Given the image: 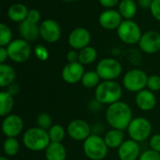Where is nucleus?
Masks as SVG:
<instances>
[{
  "label": "nucleus",
  "instance_id": "nucleus-1",
  "mask_svg": "<svg viewBox=\"0 0 160 160\" xmlns=\"http://www.w3.org/2000/svg\"><path fill=\"white\" fill-rule=\"evenodd\" d=\"M106 119L112 128L125 130L133 120L132 111L127 103L118 101L108 107L106 112Z\"/></svg>",
  "mask_w": 160,
  "mask_h": 160
},
{
  "label": "nucleus",
  "instance_id": "nucleus-2",
  "mask_svg": "<svg viewBox=\"0 0 160 160\" xmlns=\"http://www.w3.org/2000/svg\"><path fill=\"white\" fill-rule=\"evenodd\" d=\"M95 97L98 102L111 105L120 100L122 97V88L116 82L104 81L97 86Z\"/></svg>",
  "mask_w": 160,
  "mask_h": 160
},
{
  "label": "nucleus",
  "instance_id": "nucleus-3",
  "mask_svg": "<svg viewBox=\"0 0 160 160\" xmlns=\"http://www.w3.org/2000/svg\"><path fill=\"white\" fill-rule=\"evenodd\" d=\"M24 146L31 151H42L51 143L49 133L40 128H32L26 130L22 137Z\"/></svg>",
  "mask_w": 160,
  "mask_h": 160
},
{
  "label": "nucleus",
  "instance_id": "nucleus-4",
  "mask_svg": "<svg viewBox=\"0 0 160 160\" xmlns=\"http://www.w3.org/2000/svg\"><path fill=\"white\" fill-rule=\"evenodd\" d=\"M83 151L91 160H102L107 155L108 146L101 137L90 135L83 142Z\"/></svg>",
  "mask_w": 160,
  "mask_h": 160
},
{
  "label": "nucleus",
  "instance_id": "nucleus-5",
  "mask_svg": "<svg viewBox=\"0 0 160 160\" xmlns=\"http://www.w3.org/2000/svg\"><path fill=\"white\" fill-rule=\"evenodd\" d=\"M7 50L8 52V58L15 63H23L27 61L32 53L30 44L22 38L12 40L7 46Z\"/></svg>",
  "mask_w": 160,
  "mask_h": 160
},
{
  "label": "nucleus",
  "instance_id": "nucleus-6",
  "mask_svg": "<svg viewBox=\"0 0 160 160\" xmlns=\"http://www.w3.org/2000/svg\"><path fill=\"white\" fill-rule=\"evenodd\" d=\"M118 38L127 44L139 43L142 34L141 27L132 20H125L117 28Z\"/></svg>",
  "mask_w": 160,
  "mask_h": 160
},
{
  "label": "nucleus",
  "instance_id": "nucleus-7",
  "mask_svg": "<svg viewBox=\"0 0 160 160\" xmlns=\"http://www.w3.org/2000/svg\"><path fill=\"white\" fill-rule=\"evenodd\" d=\"M96 71L100 79L104 81H113L120 76L122 66L120 62L114 58H105L98 62Z\"/></svg>",
  "mask_w": 160,
  "mask_h": 160
},
{
  "label": "nucleus",
  "instance_id": "nucleus-8",
  "mask_svg": "<svg viewBox=\"0 0 160 160\" xmlns=\"http://www.w3.org/2000/svg\"><path fill=\"white\" fill-rule=\"evenodd\" d=\"M129 137L135 142H143L147 140L152 132L151 123L143 117L133 119L128 128Z\"/></svg>",
  "mask_w": 160,
  "mask_h": 160
},
{
  "label": "nucleus",
  "instance_id": "nucleus-9",
  "mask_svg": "<svg viewBox=\"0 0 160 160\" xmlns=\"http://www.w3.org/2000/svg\"><path fill=\"white\" fill-rule=\"evenodd\" d=\"M148 76L142 69H131L126 73L123 79L125 88L130 92H140L147 86Z\"/></svg>",
  "mask_w": 160,
  "mask_h": 160
},
{
  "label": "nucleus",
  "instance_id": "nucleus-10",
  "mask_svg": "<svg viewBox=\"0 0 160 160\" xmlns=\"http://www.w3.org/2000/svg\"><path fill=\"white\" fill-rule=\"evenodd\" d=\"M61 27L59 23L52 20H44L39 25V36L48 43H54L61 38Z\"/></svg>",
  "mask_w": 160,
  "mask_h": 160
},
{
  "label": "nucleus",
  "instance_id": "nucleus-11",
  "mask_svg": "<svg viewBox=\"0 0 160 160\" xmlns=\"http://www.w3.org/2000/svg\"><path fill=\"white\" fill-rule=\"evenodd\" d=\"M138 45L145 53H157L160 51V33L157 31L145 32L142 34Z\"/></svg>",
  "mask_w": 160,
  "mask_h": 160
},
{
  "label": "nucleus",
  "instance_id": "nucleus-12",
  "mask_svg": "<svg viewBox=\"0 0 160 160\" xmlns=\"http://www.w3.org/2000/svg\"><path fill=\"white\" fill-rule=\"evenodd\" d=\"M23 128V121L17 114H9L2 123V131L7 138L17 137Z\"/></svg>",
  "mask_w": 160,
  "mask_h": 160
},
{
  "label": "nucleus",
  "instance_id": "nucleus-13",
  "mask_svg": "<svg viewBox=\"0 0 160 160\" xmlns=\"http://www.w3.org/2000/svg\"><path fill=\"white\" fill-rule=\"evenodd\" d=\"M91 41V34L84 27H77L73 29L68 36V43L74 50H82Z\"/></svg>",
  "mask_w": 160,
  "mask_h": 160
},
{
  "label": "nucleus",
  "instance_id": "nucleus-14",
  "mask_svg": "<svg viewBox=\"0 0 160 160\" xmlns=\"http://www.w3.org/2000/svg\"><path fill=\"white\" fill-rule=\"evenodd\" d=\"M98 22L101 27H103L104 29L117 30V28L123 22V17L118 10H115L113 8H107L99 15Z\"/></svg>",
  "mask_w": 160,
  "mask_h": 160
},
{
  "label": "nucleus",
  "instance_id": "nucleus-15",
  "mask_svg": "<svg viewBox=\"0 0 160 160\" xmlns=\"http://www.w3.org/2000/svg\"><path fill=\"white\" fill-rule=\"evenodd\" d=\"M90 126L83 120L77 119L69 123L68 127V133L72 140L85 141L90 136Z\"/></svg>",
  "mask_w": 160,
  "mask_h": 160
},
{
  "label": "nucleus",
  "instance_id": "nucleus-16",
  "mask_svg": "<svg viewBox=\"0 0 160 160\" xmlns=\"http://www.w3.org/2000/svg\"><path fill=\"white\" fill-rule=\"evenodd\" d=\"M84 73L83 65L80 62L68 63L62 70V78L68 83H76L82 81Z\"/></svg>",
  "mask_w": 160,
  "mask_h": 160
},
{
  "label": "nucleus",
  "instance_id": "nucleus-17",
  "mask_svg": "<svg viewBox=\"0 0 160 160\" xmlns=\"http://www.w3.org/2000/svg\"><path fill=\"white\" fill-rule=\"evenodd\" d=\"M140 156V146L137 142L128 140L118 148V157L121 160H136Z\"/></svg>",
  "mask_w": 160,
  "mask_h": 160
},
{
  "label": "nucleus",
  "instance_id": "nucleus-18",
  "mask_svg": "<svg viewBox=\"0 0 160 160\" xmlns=\"http://www.w3.org/2000/svg\"><path fill=\"white\" fill-rule=\"evenodd\" d=\"M19 33L22 39L26 41H34L39 36V26L38 23L25 20L19 24Z\"/></svg>",
  "mask_w": 160,
  "mask_h": 160
},
{
  "label": "nucleus",
  "instance_id": "nucleus-19",
  "mask_svg": "<svg viewBox=\"0 0 160 160\" xmlns=\"http://www.w3.org/2000/svg\"><path fill=\"white\" fill-rule=\"evenodd\" d=\"M136 104L142 111H151L157 104V98L150 90H142L136 95Z\"/></svg>",
  "mask_w": 160,
  "mask_h": 160
},
{
  "label": "nucleus",
  "instance_id": "nucleus-20",
  "mask_svg": "<svg viewBox=\"0 0 160 160\" xmlns=\"http://www.w3.org/2000/svg\"><path fill=\"white\" fill-rule=\"evenodd\" d=\"M28 8L25 5L16 3L11 5L8 9V17L10 21L15 22H22L26 20L28 15Z\"/></svg>",
  "mask_w": 160,
  "mask_h": 160
},
{
  "label": "nucleus",
  "instance_id": "nucleus-21",
  "mask_svg": "<svg viewBox=\"0 0 160 160\" xmlns=\"http://www.w3.org/2000/svg\"><path fill=\"white\" fill-rule=\"evenodd\" d=\"M47 160H66L67 150L61 142H51L45 150Z\"/></svg>",
  "mask_w": 160,
  "mask_h": 160
},
{
  "label": "nucleus",
  "instance_id": "nucleus-22",
  "mask_svg": "<svg viewBox=\"0 0 160 160\" xmlns=\"http://www.w3.org/2000/svg\"><path fill=\"white\" fill-rule=\"evenodd\" d=\"M16 78L14 68L8 64H0V86L6 87L13 83Z\"/></svg>",
  "mask_w": 160,
  "mask_h": 160
},
{
  "label": "nucleus",
  "instance_id": "nucleus-23",
  "mask_svg": "<svg viewBox=\"0 0 160 160\" xmlns=\"http://www.w3.org/2000/svg\"><path fill=\"white\" fill-rule=\"evenodd\" d=\"M118 11L125 20H132L137 12V4L134 0H121L118 5Z\"/></svg>",
  "mask_w": 160,
  "mask_h": 160
},
{
  "label": "nucleus",
  "instance_id": "nucleus-24",
  "mask_svg": "<svg viewBox=\"0 0 160 160\" xmlns=\"http://www.w3.org/2000/svg\"><path fill=\"white\" fill-rule=\"evenodd\" d=\"M108 148H119L120 145L124 142V133L123 130L112 129L108 131L104 139Z\"/></svg>",
  "mask_w": 160,
  "mask_h": 160
},
{
  "label": "nucleus",
  "instance_id": "nucleus-25",
  "mask_svg": "<svg viewBox=\"0 0 160 160\" xmlns=\"http://www.w3.org/2000/svg\"><path fill=\"white\" fill-rule=\"evenodd\" d=\"M14 105L13 95H11L8 91L1 92L0 93V115L1 116H8L11 112Z\"/></svg>",
  "mask_w": 160,
  "mask_h": 160
},
{
  "label": "nucleus",
  "instance_id": "nucleus-26",
  "mask_svg": "<svg viewBox=\"0 0 160 160\" xmlns=\"http://www.w3.org/2000/svg\"><path fill=\"white\" fill-rule=\"evenodd\" d=\"M98 52L94 47L87 46L79 52V62L82 65H89L96 61Z\"/></svg>",
  "mask_w": 160,
  "mask_h": 160
},
{
  "label": "nucleus",
  "instance_id": "nucleus-27",
  "mask_svg": "<svg viewBox=\"0 0 160 160\" xmlns=\"http://www.w3.org/2000/svg\"><path fill=\"white\" fill-rule=\"evenodd\" d=\"M99 79L97 71H87L82 76V83L86 88H94L99 84Z\"/></svg>",
  "mask_w": 160,
  "mask_h": 160
},
{
  "label": "nucleus",
  "instance_id": "nucleus-28",
  "mask_svg": "<svg viewBox=\"0 0 160 160\" xmlns=\"http://www.w3.org/2000/svg\"><path fill=\"white\" fill-rule=\"evenodd\" d=\"M51 142H61L66 135L65 129L60 125H53L48 131Z\"/></svg>",
  "mask_w": 160,
  "mask_h": 160
},
{
  "label": "nucleus",
  "instance_id": "nucleus-29",
  "mask_svg": "<svg viewBox=\"0 0 160 160\" xmlns=\"http://www.w3.org/2000/svg\"><path fill=\"white\" fill-rule=\"evenodd\" d=\"M3 149L7 156L13 157L18 153L20 149V145H19L18 141L15 138H7L4 142Z\"/></svg>",
  "mask_w": 160,
  "mask_h": 160
},
{
  "label": "nucleus",
  "instance_id": "nucleus-30",
  "mask_svg": "<svg viewBox=\"0 0 160 160\" xmlns=\"http://www.w3.org/2000/svg\"><path fill=\"white\" fill-rule=\"evenodd\" d=\"M12 41V32L9 26L4 22L0 24V47H7Z\"/></svg>",
  "mask_w": 160,
  "mask_h": 160
},
{
  "label": "nucleus",
  "instance_id": "nucleus-31",
  "mask_svg": "<svg viewBox=\"0 0 160 160\" xmlns=\"http://www.w3.org/2000/svg\"><path fill=\"white\" fill-rule=\"evenodd\" d=\"M37 124L42 129H50L52 128V118L47 113H40L37 119Z\"/></svg>",
  "mask_w": 160,
  "mask_h": 160
},
{
  "label": "nucleus",
  "instance_id": "nucleus-32",
  "mask_svg": "<svg viewBox=\"0 0 160 160\" xmlns=\"http://www.w3.org/2000/svg\"><path fill=\"white\" fill-rule=\"evenodd\" d=\"M147 87L152 92H157L160 90V76L152 75L148 77L147 81Z\"/></svg>",
  "mask_w": 160,
  "mask_h": 160
},
{
  "label": "nucleus",
  "instance_id": "nucleus-33",
  "mask_svg": "<svg viewBox=\"0 0 160 160\" xmlns=\"http://www.w3.org/2000/svg\"><path fill=\"white\" fill-rule=\"evenodd\" d=\"M34 52H35V55L40 61H46L49 58V51L43 45H37L35 47Z\"/></svg>",
  "mask_w": 160,
  "mask_h": 160
},
{
  "label": "nucleus",
  "instance_id": "nucleus-34",
  "mask_svg": "<svg viewBox=\"0 0 160 160\" xmlns=\"http://www.w3.org/2000/svg\"><path fill=\"white\" fill-rule=\"evenodd\" d=\"M139 160H160V154L153 149L146 150L139 157Z\"/></svg>",
  "mask_w": 160,
  "mask_h": 160
},
{
  "label": "nucleus",
  "instance_id": "nucleus-35",
  "mask_svg": "<svg viewBox=\"0 0 160 160\" xmlns=\"http://www.w3.org/2000/svg\"><path fill=\"white\" fill-rule=\"evenodd\" d=\"M150 10L153 17L160 22V0H153Z\"/></svg>",
  "mask_w": 160,
  "mask_h": 160
},
{
  "label": "nucleus",
  "instance_id": "nucleus-36",
  "mask_svg": "<svg viewBox=\"0 0 160 160\" xmlns=\"http://www.w3.org/2000/svg\"><path fill=\"white\" fill-rule=\"evenodd\" d=\"M26 20H28L29 22H35V23H38L40 20V13L38 9H30L28 11V15H27V18Z\"/></svg>",
  "mask_w": 160,
  "mask_h": 160
},
{
  "label": "nucleus",
  "instance_id": "nucleus-37",
  "mask_svg": "<svg viewBox=\"0 0 160 160\" xmlns=\"http://www.w3.org/2000/svg\"><path fill=\"white\" fill-rule=\"evenodd\" d=\"M150 146L153 150L160 153V134L154 135L150 139Z\"/></svg>",
  "mask_w": 160,
  "mask_h": 160
},
{
  "label": "nucleus",
  "instance_id": "nucleus-38",
  "mask_svg": "<svg viewBox=\"0 0 160 160\" xmlns=\"http://www.w3.org/2000/svg\"><path fill=\"white\" fill-rule=\"evenodd\" d=\"M100 5L105 8H113V7L119 5L120 0H98Z\"/></svg>",
  "mask_w": 160,
  "mask_h": 160
},
{
  "label": "nucleus",
  "instance_id": "nucleus-39",
  "mask_svg": "<svg viewBox=\"0 0 160 160\" xmlns=\"http://www.w3.org/2000/svg\"><path fill=\"white\" fill-rule=\"evenodd\" d=\"M67 59L69 63L79 62V52H77L75 50L69 51L67 54Z\"/></svg>",
  "mask_w": 160,
  "mask_h": 160
},
{
  "label": "nucleus",
  "instance_id": "nucleus-40",
  "mask_svg": "<svg viewBox=\"0 0 160 160\" xmlns=\"http://www.w3.org/2000/svg\"><path fill=\"white\" fill-rule=\"evenodd\" d=\"M8 52L7 50V47H0V63L4 64V62L8 59Z\"/></svg>",
  "mask_w": 160,
  "mask_h": 160
},
{
  "label": "nucleus",
  "instance_id": "nucleus-41",
  "mask_svg": "<svg viewBox=\"0 0 160 160\" xmlns=\"http://www.w3.org/2000/svg\"><path fill=\"white\" fill-rule=\"evenodd\" d=\"M152 3H153V0H138L139 6L142 8H144V9H147V8L150 9V8L152 6Z\"/></svg>",
  "mask_w": 160,
  "mask_h": 160
},
{
  "label": "nucleus",
  "instance_id": "nucleus-42",
  "mask_svg": "<svg viewBox=\"0 0 160 160\" xmlns=\"http://www.w3.org/2000/svg\"><path fill=\"white\" fill-rule=\"evenodd\" d=\"M0 160H8L7 158H5V157H1L0 158Z\"/></svg>",
  "mask_w": 160,
  "mask_h": 160
},
{
  "label": "nucleus",
  "instance_id": "nucleus-43",
  "mask_svg": "<svg viewBox=\"0 0 160 160\" xmlns=\"http://www.w3.org/2000/svg\"><path fill=\"white\" fill-rule=\"evenodd\" d=\"M63 1H66V2H73L75 0H63Z\"/></svg>",
  "mask_w": 160,
  "mask_h": 160
}]
</instances>
